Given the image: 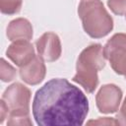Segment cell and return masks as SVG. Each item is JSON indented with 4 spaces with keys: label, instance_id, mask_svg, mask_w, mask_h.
Instances as JSON below:
<instances>
[{
    "label": "cell",
    "instance_id": "cell-7",
    "mask_svg": "<svg viewBox=\"0 0 126 126\" xmlns=\"http://www.w3.org/2000/svg\"><path fill=\"white\" fill-rule=\"evenodd\" d=\"M6 55L17 66L22 67L29 63L35 56L34 47L30 42V40H15L8 46Z\"/></svg>",
    "mask_w": 126,
    "mask_h": 126
},
{
    "label": "cell",
    "instance_id": "cell-18",
    "mask_svg": "<svg viewBox=\"0 0 126 126\" xmlns=\"http://www.w3.org/2000/svg\"><path fill=\"white\" fill-rule=\"evenodd\" d=\"M9 112H10L9 106H8L7 103L1 98V101H0V123H1V124L4 122V120H5L6 118H8Z\"/></svg>",
    "mask_w": 126,
    "mask_h": 126
},
{
    "label": "cell",
    "instance_id": "cell-12",
    "mask_svg": "<svg viewBox=\"0 0 126 126\" xmlns=\"http://www.w3.org/2000/svg\"><path fill=\"white\" fill-rule=\"evenodd\" d=\"M0 79L2 82L8 83L13 81L17 76V70L8 63L4 58H1L0 60Z\"/></svg>",
    "mask_w": 126,
    "mask_h": 126
},
{
    "label": "cell",
    "instance_id": "cell-8",
    "mask_svg": "<svg viewBox=\"0 0 126 126\" xmlns=\"http://www.w3.org/2000/svg\"><path fill=\"white\" fill-rule=\"evenodd\" d=\"M43 61L44 60L39 55H35L29 63L20 67L19 74L21 79L31 86L41 83L46 74V67Z\"/></svg>",
    "mask_w": 126,
    "mask_h": 126
},
{
    "label": "cell",
    "instance_id": "cell-3",
    "mask_svg": "<svg viewBox=\"0 0 126 126\" xmlns=\"http://www.w3.org/2000/svg\"><path fill=\"white\" fill-rule=\"evenodd\" d=\"M78 15L84 31L93 38H101L113 30V19L100 0H82Z\"/></svg>",
    "mask_w": 126,
    "mask_h": 126
},
{
    "label": "cell",
    "instance_id": "cell-16",
    "mask_svg": "<svg viewBox=\"0 0 126 126\" xmlns=\"http://www.w3.org/2000/svg\"><path fill=\"white\" fill-rule=\"evenodd\" d=\"M88 125H92V124H94V125H120L118 120L117 119H114V118H109V117H103V118H98L96 120H90L88 123Z\"/></svg>",
    "mask_w": 126,
    "mask_h": 126
},
{
    "label": "cell",
    "instance_id": "cell-4",
    "mask_svg": "<svg viewBox=\"0 0 126 126\" xmlns=\"http://www.w3.org/2000/svg\"><path fill=\"white\" fill-rule=\"evenodd\" d=\"M122 95V91L118 86L114 84L103 85L95 95V103L98 111L104 114L117 112Z\"/></svg>",
    "mask_w": 126,
    "mask_h": 126
},
{
    "label": "cell",
    "instance_id": "cell-9",
    "mask_svg": "<svg viewBox=\"0 0 126 126\" xmlns=\"http://www.w3.org/2000/svg\"><path fill=\"white\" fill-rule=\"evenodd\" d=\"M7 37L11 41L26 39L30 40L32 37L33 30L31 22L26 18H17L11 21L7 27Z\"/></svg>",
    "mask_w": 126,
    "mask_h": 126
},
{
    "label": "cell",
    "instance_id": "cell-11",
    "mask_svg": "<svg viewBox=\"0 0 126 126\" xmlns=\"http://www.w3.org/2000/svg\"><path fill=\"white\" fill-rule=\"evenodd\" d=\"M7 125L9 126H16V125L32 126V122L30 118V109L10 110L9 115H8Z\"/></svg>",
    "mask_w": 126,
    "mask_h": 126
},
{
    "label": "cell",
    "instance_id": "cell-6",
    "mask_svg": "<svg viewBox=\"0 0 126 126\" xmlns=\"http://www.w3.org/2000/svg\"><path fill=\"white\" fill-rule=\"evenodd\" d=\"M35 46L38 55L46 62H54L61 56V41L55 32H44L35 41Z\"/></svg>",
    "mask_w": 126,
    "mask_h": 126
},
{
    "label": "cell",
    "instance_id": "cell-1",
    "mask_svg": "<svg viewBox=\"0 0 126 126\" xmlns=\"http://www.w3.org/2000/svg\"><path fill=\"white\" fill-rule=\"evenodd\" d=\"M32 110L39 126H81L89 113V100L68 80L56 78L35 92Z\"/></svg>",
    "mask_w": 126,
    "mask_h": 126
},
{
    "label": "cell",
    "instance_id": "cell-17",
    "mask_svg": "<svg viewBox=\"0 0 126 126\" xmlns=\"http://www.w3.org/2000/svg\"><path fill=\"white\" fill-rule=\"evenodd\" d=\"M117 120L120 125H126V96L117 113Z\"/></svg>",
    "mask_w": 126,
    "mask_h": 126
},
{
    "label": "cell",
    "instance_id": "cell-15",
    "mask_svg": "<svg viewBox=\"0 0 126 126\" xmlns=\"http://www.w3.org/2000/svg\"><path fill=\"white\" fill-rule=\"evenodd\" d=\"M107 6L115 15H126V0H107Z\"/></svg>",
    "mask_w": 126,
    "mask_h": 126
},
{
    "label": "cell",
    "instance_id": "cell-14",
    "mask_svg": "<svg viewBox=\"0 0 126 126\" xmlns=\"http://www.w3.org/2000/svg\"><path fill=\"white\" fill-rule=\"evenodd\" d=\"M109 63H110V66L113 69V71L118 75L124 76V78L126 80V54L110 59Z\"/></svg>",
    "mask_w": 126,
    "mask_h": 126
},
{
    "label": "cell",
    "instance_id": "cell-2",
    "mask_svg": "<svg viewBox=\"0 0 126 126\" xmlns=\"http://www.w3.org/2000/svg\"><path fill=\"white\" fill-rule=\"evenodd\" d=\"M105 61L106 58L101 44L94 43L89 45L82 50L77 59L73 82L81 85L87 93H94L99 82L97 73L105 67Z\"/></svg>",
    "mask_w": 126,
    "mask_h": 126
},
{
    "label": "cell",
    "instance_id": "cell-10",
    "mask_svg": "<svg viewBox=\"0 0 126 126\" xmlns=\"http://www.w3.org/2000/svg\"><path fill=\"white\" fill-rule=\"evenodd\" d=\"M122 53H126V33L117 32L106 41L103 46V54L106 60H108Z\"/></svg>",
    "mask_w": 126,
    "mask_h": 126
},
{
    "label": "cell",
    "instance_id": "cell-5",
    "mask_svg": "<svg viewBox=\"0 0 126 126\" xmlns=\"http://www.w3.org/2000/svg\"><path fill=\"white\" fill-rule=\"evenodd\" d=\"M31 97V90L21 83L10 85L2 94V99L7 103L10 110L30 109Z\"/></svg>",
    "mask_w": 126,
    "mask_h": 126
},
{
    "label": "cell",
    "instance_id": "cell-13",
    "mask_svg": "<svg viewBox=\"0 0 126 126\" xmlns=\"http://www.w3.org/2000/svg\"><path fill=\"white\" fill-rule=\"evenodd\" d=\"M23 0H0V11L5 15H15L20 12Z\"/></svg>",
    "mask_w": 126,
    "mask_h": 126
}]
</instances>
